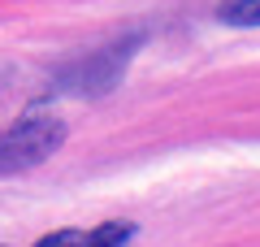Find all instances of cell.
<instances>
[{
	"label": "cell",
	"instance_id": "obj_1",
	"mask_svg": "<svg viewBox=\"0 0 260 247\" xmlns=\"http://www.w3.org/2000/svg\"><path fill=\"white\" fill-rule=\"evenodd\" d=\"M65 143V121L52 113H26L18 126L0 135V174H22L44 165Z\"/></svg>",
	"mask_w": 260,
	"mask_h": 247
},
{
	"label": "cell",
	"instance_id": "obj_2",
	"mask_svg": "<svg viewBox=\"0 0 260 247\" xmlns=\"http://www.w3.org/2000/svg\"><path fill=\"white\" fill-rule=\"evenodd\" d=\"M143 44V35H130L121 39V44H109L100 48V52L83 56V61L65 65L61 78H56V91H74V96H109L113 87L121 82V74H126L130 56H135V48Z\"/></svg>",
	"mask_w": 260,
	"mask_h": 247
},
{
	"label": "cell",
	"instance_id": "obj_3",
	"mask_svg": "<svg viewBox=\"0 0 260 247\" xmlns=\"http://www.w3.org/2000/svg\"><path fill=\"white\" fill-rule=\"evenodd\" d=\"M135 238V221H100L95 230H87L78 247H126Z\"/></svg>",
	"mask_w": 260,
	"mask_h": 247
},
{
	"label": "cell",
	"instance_id": "obj_4",
	"mask_svg": "<svg viewBox=\"0 0 260 247\" xmlns=\"http://www.w3.org/2000/svg\"><path fill=\"white\" fill-rule=\"evenodd\" d=\"M217 18L225 26H260V0H221Z\"/></svg>",
	"mask_w": 260,
	"mask_h": 247
},
{
	"label": "cell",
	"instance_id": "obj_5",
	"mask_svg": "<svg viewBox=\"0 0 260 247\" xmlns=\"http://www.w3.org/2000/svg\"><path fill=\"white\" fill-rule=\"evenodd\" d=\"M83 243V230H74V226H61V230H52V234H44L35 247H78Z\"/></svg>",
	"mask_w": 260,
	"mask_h": 247
},
{
	"label": "cell",
	"instance_id": "obj_6",
	"mask_svg": "<svg viewBox=\"0 0 260 247\" xmlns=\"http://www.w3.org/2000/svg\"><path fill=\"white\" fill-rule=\"evenodd\" d=\"M9 78H13V70H9V65H0V87H5Z\"/></svg>",
	"mask_w": 260,
	"mask_h": 247
}]
</instances>
